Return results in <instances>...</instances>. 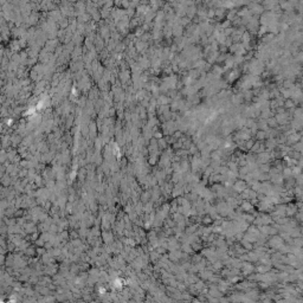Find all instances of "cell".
<instances>
[{"label": "cell", "mask_w": 303, "mask_h": 303, "mask_svg": "<svg viewBox=\"0 0 303 303\" xmlns=\"http://www.w3.org/2000/svg\"><path fill=\"white\" fill-rule=\"evenodd\" d=\"M301 139H302V136L300 135V133H294V134H291L290 136H288L287 137V143L288 145H290L291 147L294 146V145H296L297 142H300L301 141Z\"/></svg>", "instance_id": "cell-1"}, {"label": "cell", "mask_w": 303, "mask_h": 303, "mask_svg": "<svg viewBox=\"0 0 303 303\" xmlns=\"http://www.w3.org/2000/svg\"><path fill=\"white\" fill-rule=\"evenodd\" d=\"M284 108H287L288 110H289V109H294V108H296V103L294 102V99H285V101H284Z\"/></svg>", "instance_id": "cell-2"}, {"label": "cell", "mask_w": 303, "mask_h": 303, "mask_svg": "<svg viewBox=\"0 0 303 303\" xmlns=\"http://www.w3.org/2000/svg\"><path fill=\"white\" fill-rule=\"evenodd\" d=\"M269 122H270V126H271V127H276V126H277V121H276V119H275V120H274V119H271Z\"/></svg>", "instance_id": "cell-3"}, {"label": "cell", "mask_w": 303, "mask_h": 303, "mask_svg": "<svg viewBox=\"0 0 303 303\" xmlns=\"http://www.w3.org/2000/svg\"><path fill=\"white\" fill-rule=\"evenodd\" d=\"M281 27H282V30L287 31V30H288V24H282V25H281Z\"/></svg>", "instance_id": "cell-4"}]
</instances>
